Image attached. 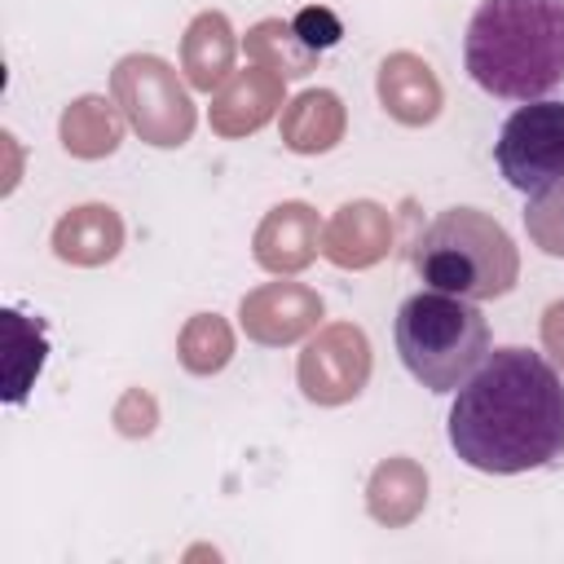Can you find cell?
<instances>
[{
    "label": "cell",
    "instance_id": "obj_1",
    "mask_svg": "<svg viewBox=\"0 0 564 564\" xmlns=\"http://www.w3.org/2000/svg\"><path fill=\"white\" fill-rule=\"evenodd\" d=\"M454 454L489 476L546 467L564 454V379L520 344L494 348L449 405Z\"/></svg>",
    "mask_w": 564,
    "mask_h": 564
},
{
    "label": "cell",
    "instance_id": "obj_2",
    "mask_svg": "<svg viewBox=\"0 0 564 564\" xmlns=\"http://www.w3.org/2000/svg\"><path fill=\"white\" fill-rule=\"evenodd\" d=\"M463 62L489 97H546L564 84V0H480L467 22Z\"/></svg>",
    "mask_w": 564,
    "mask_h": 564
},
{
    "label": "cell",
    "instance_id": "obj_3",
    "mask_svg": "<svg viewBox=\"0 0 564 564\" xmlns=\"http://www.w3.org/2000/svg\"><path fill=\"white\" fill-rule=\"evenodd\" d=\"M414 269L432 291L498 300L520 278V251L489 212L449 207L414 238Z\"/></svg>",
    "mask_w": 564,
    "mask_h": 564
},
{
    "label": "cell",
    "instance_id": "obj_4",
    "mask_svg": "<svg viewBox=\"0 0 564 564\" xmlns=\"http://www.w3.org/2000/svg\"><path fill=\"white\" fill-rule=\"evenodd\" d=\"M401 366L427 392H458L467 375L489 357V322L476 300L449 291H419L397 308L392 326Z\"/></svg>",
    "mask_w": 564,
    "mask_h": 564
},
{
    "label": "cell",
    "instance_id": "obj_5",
    "mask_svg": "<svg viewBox=\"0 0 564 564\" xmlns=\"http://www.w3.org/2000/svg\"><path fill=\"white\" fill-rule=\"evenodd\" d=\"M110 93L123 106V119L137 128V137L159 150L185 145L198 123L194 101L181 88L176 70L154 53H128L110 70Z\"/></svg>",
    "mask_w": 564,
    "mask_h": 564
},
{
    "label": "cell",
    "instance_id": "obj_6",
    "mask_svg": "<svg viewBox=\"0 0 564 564\" xmlns=\"http://www.w3.org/2000/svg\"><path fill=\"white\" fill-rule=\"evenodd\" d=\"M494 163L524 198L564 181V101H524L494 141Z\"/></svg>",
    "mask_w": 564,
    "mask_h": 564
},
{
    "label": "cell",
    "instance_id": "obj_7",
    "mask_svg": "<svg viewBox=\"0 0 564 564\" xmlns=\"http://www.w3.org/2000/svg\"><path fill=\"white\" fill-rule=\"evenodd\" d=\"M295 379L308 401L317 405H344L352 401L370 379V339L352 322H335L317 330L295 366Z\"/></svg>",
    "mask_w": 564,
    "mask_h": 564
},
{
    "label": "cell",
    "instance_id": "obj_8",
    "mask_svg": "<svg viewBox=\"0 0 564 564\" xmlns=\"http://www.w3.org/2000/svg\"><path fill=\"white\" fill-rule=\"evenodd\" d=\"M238 317H242L247 339H256L264 348H282L322 322V295L300 282H269V286H256L242 295Z\"/></svg>",
    "mask_w": 564,
    "mask_h": 564
},
{
    "label": "cell",
    "instance_id": "obj_9",
    "mask_svg": "<svg viewBox=\"0 0 564 564\" xmlns=\"http://www.w3.org/2000/svg\"><path fill=\"white\" fill-rule=\"evenodd\" d=\"M278 106H282V75H273L269 66H247V70H234L212 93L207 119H212V132L220 137H247L264 128Z\"/></svg>",
    "mask_w": 564,
    "mask_h": 564
},
{
    "label": "cell",
    "instance_id": "obj_10",
    "mask_svg": "<svg viewBox=\"0 0 564 564\" xmlns=\"http://www.w3.org/2000/svg\"><path fill=\"white\" fill-rule=\"evenodd\" d=\"M392 247V220L379 203H344L326 225H322V256L339 269H370L388 256Z\"/></svg>",
    "mask_w": 564,
    "mask_h": 564
},
{
    "label": "cell",
    "instance_id": "obj_11",
    "mask_svg": "<svg viewBox=\"0 0 564 564\" xmlns=\"http://www.w3.org/2000/svg\"><path fill=\"white\" fill-rule=\"evenodd\" d=\"M256 264L269 273H300L322 251V225L308 203H278L256 229Z\"/></svg>",
    "mask_w": 564,
    "mask_h": 564
},
{
    "label": "cell",
    "instance_id": "obj_12",
    "mask_svg": "<svg viewBox=\"0 0 564 564\" xmlns=\"http://www.w3.org/2000/svg\"><path fill=\"white\" fill-rule=\"evenodd\" d=\"M379 101H383V110H388L397 123L423 128V123H432V119L441 115L445 93H441V79L432 75V66H427L423 57H414V53H392V57H383V66H379Z\"/></svg>",
    "mask_w": 564,
    "mask_h": 564
},
{
    "label": "cell",
    "instance_id": "obj_13",
    "mask_svg": "<svg viewBox=\"0 0 564 564\" xmlns=\"http://www.w3.org/2000/svg\"><path fill=\"white\" fill-rule=\"evenodd\" d=\"M119 247H123V220H119V212L106 207V203L70 207V212L53 225V251H57V260H66V264L97 269V264L115 260Z\"/></svg>",
    "mask_w": 564,
    "mask_h": 564
},
{
    "label": "cell",
    "instance_id": "obj_14",
    "mask_svg": "<svg viewBox=\"0 0 564 564\" xmlns=\"http://www.w3.org/2000/svg\"><path fill=\"white\" fill-rule=\"evenodd\" d=\"M234 26L225 13L207 9L198 13L189 26H185V40H181V70L189 79V88L198 93H216L229 75H234Z\"/></svg>",
    "mask_w": 564,
    "mask_h": 564
},
{
    "label": "cell",
    "instance_id": "obj_15",
    "mask_svg": "<svg viewBox=\"0 0 564 564\" xmlns=\"http://www.w3.org/2000/svg\"><path fill=\"white\" fill-rule=\"evenodd\" d=\"M344 137V106L330 88H308L282 110V141L295 154H326Z\"/></svg>",
    "mask_w": 564,
    "mask_h": 564
},
{
    "label": "cell",
    "instance_id": "obj_16",
    "mask_svg": "<svg viewBox=\"0 0 564 564\" xmlns=\"http://www.w3.org/2000/svg\"><path fill=\"white\" fill-rule=\"evenodd\" d=\"M427 502V476L419 463L410 458H388L375 467L370 476V489H366V507L379 524L397 529V524H410Z\"/></svg>",
    "mask_w": 564,
    "mask_h": 564
},
{
    "label": "cell",
    "instance_id": "obj_17",
    "mask_svg": "<svg viewBox=\"0 0 564 564\" xmlns=\"http://www.w3.org/2000/svg\"><path fill=\"white\" fill-rule=\"evenodd\" d=\"M123 141V119L106 97H79L62 115V145L75 159H106Z\"/></svg>",
    "mask_w": 564,
    "mask_h": 564
},
{
    "label": "cell",
    "instance_id": "obj_18",
    "mask_svg": "<svg viewBox=\"0 0 564 564\" xmlns=\"http://www.w3.org/2000/svg\"><path fill=\"white\" fill-rule=\"evenodd\" d=\"M247 53L256 57V66H269L273 75L282 79H295V75H308L317 53L300 40V31L282 18H264L247 31Z\"/></svg>",
    "mask_w": 564,
    "mask_h": 564
},
{
    "label": "cell",
    "instance_id": "obj_19",
    "mask_svg": "<svg viewBox=\"0 0 564 564\" xmlns=\"http://www.w3.org/2000/svg\"><path fill=\"white\" fill-rule=\"evenodd\" d=\"M176 352H181V366L189 375H216L234 357V330L216 313H194L176 339Z\"/></svg>",
    "mask_w": 564,
    "mask_h": 564
},
{
    "label": "cell",
    "instance_id": "obj_20",
    "mask_svg": "<svg viewBox=\"0 0 564 564\" xmlns=\"http://www.w3.org/2000/svg\"><path fill=\"white\" fill-rule=\"evenodd\" d=\"M4 330H9V379H4V397L18 405L22 397H26V388H31V379L40 375V366H44V322L35 317H22L18 308H9L4 313Z\"/></svg>",
    "mask_w": 564,
    "mask_h": 564
},
{
    "label": "cell",
    "instance_id": "obj_21",
    "mask_svg": "<svg viewBox=\"0 0 564 564\" xmlns=\"http://www.w3.org/2000/svg\"><path fill=\"white\" fill-rule=\"evenodd\" d=\"M524 225H529V238L546 256H564V181H555L546 194H533L529 198Z\"/></svg>",
    "mask_w": 564,
    "mask_h": 564
},
{
    "label": "cell",
    "instance_id": "obj_22",
    "mask_svg": "<svg viewBox=\"0 0 564 564\" xmlns=\"http://www.w3.org/2000/svg\"><path fill=\"white\" fill-rule=\"evenodd\" d=\"M291 26L300 31V40H304L313 53H322V48L339 44V35H344L339 18H335L330 9H322V4H313V9H300V13L291 18Z\"/></svg>",
    "mask_w": 564,
    "mask_h": 564
},
{
    "label": "cell",
    "instance_id": "obj_23",
    "mask_svg": "<svg viewBox=\"0 0 564 564\" xmlns=\"http://www.w3.org/2000/svg\"><path fill=\"white\" fill-rule=\"evenodd\" d=\"M542 344H546V352L555 357V366H564V300H555V304L542 313Z\"/></svg>",
    "mask_w": 564,
    "mask_h": 564
}]
</instances>
